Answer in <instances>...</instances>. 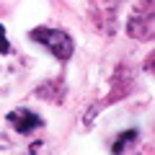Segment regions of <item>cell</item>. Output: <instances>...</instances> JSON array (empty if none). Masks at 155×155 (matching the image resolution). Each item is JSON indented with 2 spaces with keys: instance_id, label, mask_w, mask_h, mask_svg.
I'll return each mask as SVG.
<instances>
[{
  "instance_id": "3957f363",
  "label": "cell",
  "mask_w": 155,
  "mask_h": 155,
  "mask_svg": "<svg viewBox=\"0 0 155 155\" xmlns=\"http://www.w3.org/2000/svg\"><path fill=\"white\" fill-rule=\"evenodd\" d=\"M137 137H140V132H137V129H129V132L119 134V137H116V142H114V147H111V153H122V150L127 147L129 142H134Z\"/></svg>"
},
{
  "instance_id": "6da1fadb",
  "label": "cell",
  "mask_w": 155,
  "mask_h": 155,
  "mask_svg": "<svg viewBox=\"0 0 155 155\" xmlns=\"http://www.w3.org/2000/svg\"><path fill=\"white\" fill-rule=\"evenodd\" d=\"M31 39L36 41V44L47 47L57 60H70V57H72V49H75L70 34L62 31V28H47V26L34 28V31H31Z\"/></svg>"
},
{
  "instance_id": "7a4b0ae2",
  "label": "cell",
  "mask_w": 155,
  "mask_h": 155,
  "mask_svg": "<svg viewBox=\"0 0 155 155\" xmlns=\"http://www.w3.org/2000/svg\"><path fill=\"white\" fill-rule=\"evenodd\" d=\"M8 122L13 124V129H16V132L26 134V132H31V129L41 127V116L34 114L31 109H16V111H11V114H8Z\"/></svg>"
},
{
  "instance_id": "277c9868",
  "label": "cell",
  "mask_w": 155,
  "mask_h": 155,
  "mask_svg": "<svg viewBox=\"0 0 155 155\" xmlns=\"http://www.w3.org/2000/svg\"><path fill=\"white\" fill-rule=\"evenodd\" d=\"M8 52H11V47H8V39H5V28L0 23V54H8Z\"/></svg>"
}]
</instances>
